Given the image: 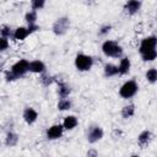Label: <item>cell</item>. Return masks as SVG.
Returning a JSON list of instances; mask_svg holds the SVG:
<instances>
[{
  "label": "cell",
  "mask_w": 157,
  "mask_h": 157,
  "mask_svg": "<svg viewBox=\"0 0 157 157\" xmlns=\"http://www.w3.org/2000/svg\"><path fill=\"white\" fill-rule=\"evenodd\" d=\"M102 52L105 56L109 58H120L123 55V48L119 43L114 40H104L102 44Z\"/></svg>",
  "instance_id": "obj_1"
},
{
  "label": "cell",
  "mask_w": 157,
  "mask_h": 157,
  "mask_svg": "<svg viewBox=\"0 0 157 157\" xmlns=\"http://www.w3.org/2000/svg\"><path fill=\"white\" fill-rule=\"evenodd\" d=\"M156 47H157L156 36H148V37L144 38L140 43V47H139V53H140L141 58L147 55V54H151V53H157Z\"/></svg>",
  "instance_id": "obj_2"
},
{
  "label": "cell",
  "mask_w": 157,
  "mask_h": 157,
  "mask_svg": "<svg viewBox=\"0 0 157 157\" xmlns=\"http://www.w3.org/2000/svg\"><path fill=\"white\" fill-rule=\"evenodd\" d=\"M139 91V85L135 80H129L126 82H124L120 88H119V94L121 98L124 99H128V98H131L134 97Z\"/></svg>",
  "instance_id": "obj_3"
},
{
  "label": "cell",
  "mask_w": 157,
  "mask_h": 157,
  "mask_svg": "<svg viewBox=\"0 0 157 157\" xmlns=\"http://www.w3.org/2000/svg\"><path fill=\"white\" fill-rule=\"evenodd\" d=\"M93 66V59L91 55L80 53L75 58V67L78 71H88Z\"/></svg>",
  "instance_id": "obj_4"
},
{
  "label": "cell",
  "mask_w": 157,
  "mask_h": 157,
  "mask_svg": "<svg viewBox=\"0 0 157 157\" xmlns=\"http://www.w3.org/2000/svg\"><path fill=\"white\" fill-rule=\"evenodd\" d=\"M70 28V18L66 17V16H63V17H59L55 20V22L53 23V33L56 34V36H64Z\"/></svg>",
  "instance_id": "obj_5"
},
{
  "label": "cell",
  "mask_w": 157,
  "mask_h": 157,
  "mask_svg": "<svg viewBox=\"0 0 157 157\" xmlns=\"http://www.w3.org/2000/svg\"><path fill=\"white\" fill-rule=\"evenodd\" d=\"M28 65H29V61L26 60V59H20L17 60L10 69V71L13 74V76L16 78H20L22 76H25L27 72H28Z\"/></svg>",
  "instance_id": "obj_6"
},
{
  "label": "cell",
  "mask_w": 157,
  "mask_h": 157,
  "mask_svg": "<svg viewBox=\"0 0 157 157\" xmlns=\"http://www.w3.org/2000/svg\"><path fill=\"white\" fill-rule=\"evenodd\" d=\"M104 132H103V129L98 125H91L87 130V141L90 144H96L98 142L99 140H102Z\"/></svg>",
  "instance_id": "obj_7"
},
{
  "label": "cell",
  "mask_w": 157,
  "mask_h": 157,
  "mask_svg": "<svg viewBox=\"0 0 157 157\" xmlns=\"http://www.w3.org/2000/svg\"><path fill=\"white\" fill-rule=\"evenodd\" d=\"M64 134V128L61 124H54L52 126H49L47 129V139L48 140H56V139H60Z\"/></svg>",
  "instance_id": "obj_8"
},
{
  "label": "cell",
  "mask_w": 157,
  "mask_h": 157,
  "mask_svg": "<svg viewBox=\"0 0 157 157\" xmlns=\"http://www.w3.org/2000/svg\"><path fill=\"white\" fill-rule=\"evenodd\" d=\"M22 117H23V120H25L28 125H32V124H34V123L37 121V119H38V112H37L34 108H32V107H27V108H25Z\"/></svg>",
  "instance_id": "obj_9"
},
{
  "label": "cell",
  "mask_w": 157,
  "mask_h": 157,
  "mask_svg": "<svg viewBox=\"0 0 157 157\" xmlns=\"http://www.w3.org/2000/svg\"><path fill=\"white\" fill-rule=\"evenodd\" d=\"M28 71L29 72H33V74L42 75V74L45 72V64L42 60H32V61H29Z\"/></svg>",
  "instance_id": "obj_10"
},
{
  "label": "cell",
  "mask_w": 157,
  "mask_h": 157,
  "mask_svg": "<svg viewBox=\"0 0 157 157\" xmlns=\"http://www.w3.org/2000/svg\"><path fill=\"white\" fill-rule=\"evenodd\" d=\"M142 2L141 1H137V0H130V1H126L124 4V10L128 15H135L140 7H141Z\"/></svg>",
  "instance_id": "obj_11"
},
{
  "label": "cell",
  "mask_w": 157,
  "mask_h": 157,
  "mask_svg": "<svg viewBox=\"0 0 157 157\" xmlns=\"http://www.w3.org/2000/svg\"><path fill=\"white\" fill-rule=\"evenodd\" d=\"M151 140H152V132L150 130H144L137 136V144L141 147H146L151 142Z\"/></svg>",
  "instance_id": "obj_12"
},
{
  "label": "cell",
  "mask_w": 157,
  "mask_h": 157,
  "mask_svg": "<svg viewBox=\"0 0 157 157\" xmlns=\"http://www.w3.org/2000/svg\"><path fill=\"white\" fill-rule=\"evenodd\" d=\"M130 67H131V61H130V59H129L128 56H124V58L120 60L119 65H118V74H119V75H126V74H129Z\"/></svg>",
  "instance_id": "obj_13"
},
{
  "label": "cell",
  "mask_w": 157,
  "mask_h": 157,
  "mask_svg": "<svg viewBox=\"0 0 157 157\" xmlns=\"http://www.w3.org/2000/svg\"><path fill=\"white\" fill-rule=\"evenodd\" d=\"M77 124H78V120L75 115H67L64 118V121L61 125H63L64 130H72L77 126Z\"/></svg>",
  "instance_id": "obj_14"
},
{
  "label": "cell",
  "mask_w": 157,
  "mask_h": 157,
  "mask_svg": "<svg viewBox=\"0 0 157 157\" xmlns=\"http://www.w3.org/2000/svg\"><path fill=\"white\" fill-rule=\"evenodd\" d=\"M70 93H71L70 86L64 81H58V94H59V97L61 99L63 98H67Z\"/></svg>",
  "instance_id": "obj_15"
},
{
  "label": "cell",
  "mask_w": 157,
  "mask_h": 157,
  "mask_svg": "<svg viewBox=\"0 0 157 157\" xmlns=\"http://www.w3.org/2000/svg\"><path fill=\"white\" fill-rule=\"evenodd\" d=\"M28 36H29V33H28L27 27H17V28L13 31L12 38H13L15 40H25Z\"/></svg>",
  "instance_id": "obj_16"
},
{
  "label": "cell",
  "mask_w": 157,
  "mask_h": 157,
  "mask_svg": "<svg viewBox=\"0 0 157 157\" xmlns=\"http://www.w3.org/2000/svg\"><path fill=\"white\" fill-rule=\"evenodd\" d=\"M103 72L105 77H113L118 75V66L112 64V63H107L103 67Z\"/></svg>",
  "instance_id": "obj_17"
},
{
  "label": "cell",
  "mask_w": 157,
  "mask_h": 157,
  "mask_svg": "<svg viewBox=\"0 0 157 157\" xmlns=\"http://www.w3.org/2000/svg\"><path fill=\"white\" fill-rule=\"evenodd\" d=\"M5 144H6V146H9V147L16 146V145L18 144V135H17L16 132H13V131H9V132L6 134Z\"/></svg>",
  "instance_id": "obj_18"
},
{
  "label": "cell",
  "mask_w": 157,
  "mask_h": 157,
  "mask_svg": "<svg viewBox=\"0 0 157 157\" xmlns=\"http://www.w3.org/2000/svg\"><path fill=\"white\" fill-rule=\"evenodd\" d=\"M135 114V105L132 103L130 104H126L121 108V117L124 119H128V118H131L132 115Z\"/></svg>",
  "instance_id": "obj_19"
},
{
  "label": "cell",
  "mask_w": 157,
  "mask_h": 157,
  "mask_svg": "<svg viewBox=\"0 0 157 157\" xmlns=\"http://www.w3.org/2000/svg\"><path fill=\"white\" fill-rule=\"evenodd\" d=\"M145 76H146V80H147L150 83H156V81H157V70H156V67L148 69V70L146 71Z\"/></svg>",
  "instance_id": "obj_20"
},
{
  "label": "cell",
  "mask_w": 157,
  "mask_h": 157,
  "mask_svg": "<svg viewBox=\"0 0 157 157\" xmlns=\"http://www.w3.org/2000/svg\"><path fill=\"white\" fill-rule=\"evenodd\" d=\"M39 80H40V82H42V85H43L44 87H48V86H50L54 81H56V78H55L54 76L48 75V74H42Z\"/></svg>",
  "instance_id": "obj_21"
},
{
  "label": "cell",
  "mask_w": 157,
  "mask_h": 157,
  "mask_svg": "<svg viewBox=\"0 0 157 157\" xmlns=\"http://www.w3.org/2000/svg\"><path fill=\"white\" fill-rule=\"evenodd\" d=\"M12 34H13V31L11 29V27L9 25H2L0 27V37L7 39V38L12 37Z\"/></svg>",
  "instance_id": "obj_22"
},
{
  "label": "cell",
  "mask_w": 157,
  "mask_h": 157,
  "mask_svg": "<svg viewBox=\"0 0 157 157\" xmlns=\"http://www.w3.org/2000/svg\"><path fill=\"white\" fill-rule=\"evenodd\" d=\"M71 101L70 99H67V98H63V99H60L59 102H58V109L59 110H61V112H64V110H69L70 108H71Z\"/></svg>",
  "instance_id": "obj_23"
},
{
  "label": "cell",
  "mask_w": 157,
  "mask_h": 157,
  "mask_svg": "<svg viewBox=\"0 0 157 157\" xmlns=\"http://www.w3.org/2000/svg\"><path fill=\"white\" fill-rule=\"evenodd\" d=\"M25 21L27 22V25H34L37 21V12L36 11H28L25 15Z\"/></svg>",
  "instance_id": "obj_24"
},
{
  "label": "cell",
  "mask_w": 157,
  "mask_h": 157,
  "mask_svg": "<svg viewBox=\"0 0 157 157\" xmlns=\"http://www.w3.org/2000/svg\"><path fill=\"white\" fill-rule=\"evenodd\" d=\"M45 5V1L44 0H32L31 2V7H32V11H38V10H42Z\"/></svg>",
  "instance_id": "obj_25"
},
{
  "label": "cell",
  "mask_w": 157,
  "mask_h": 157,
  "mask_svg": "<svg viewBox=\"0 0 157 157\" xmlns=\"http://www.w3.org/2000/svg\"><path fill=\"white\" fill-rule=\"evenodd\" d=\"M110 29H112V26H110V25H103V26L99 27L98 34H99V36H107V34L110 32Z\"/></svg>",
  "instance_id": "obj_26"
},
{
  "label": "cell",
  "mask_w": 157,
  "mask_h": 157,
  "mask_svg": "<svg viewBox=\"0 0 157 157\" xmlns=\"http://www.w3.org/2000/svg\"><path fill=\"white\" fill-rule=\"evenodd\" d=\"M7 48H9V40L2 38V37H0V53L5 52Z\"/></svg>",
  "instance_id": "obj_27"
},
{
  "label": "cell",
  "mask_w": 157,
  "mask_h": 157,
  "mask_svg": "<svg viewBox=\"0 0 157 157\" xmlns=\"http://www.w3.org/2000/svg\"><path fill=\"white\" fill-rule=\"evenodd\" d=\"M27 29H28V33H29V34H32V33H34V32L39 31V29H40V27H39L37 23H34V25H28V26H27Z\"/></svg>",
  "instance_id": "obj_28"
},
{
  "label": "cell",
  "mask_w": 157,
  "mask_h": 157,
  "mask_svg": "<svg viewBox=\"0 0 157 157\" xmlns=\"http://www.w3.org/2000/svg\"><path fill=\"white\" fill-rule=\"evenodd\" d=\"M5 80L7 81V82H12V81H16L17 78L13 76V74L9 70V71H6V74H5Z\"/></svg>",
  "instance_id": "obj_29"
},
{
  "label": "cell",
  "mask_w": 157,
  "mask_h": 157,
  "mask_svg": "<svg viewBox=\"0 0 157 157\" xmlns=\"http://www.w3.org/2000/svg\"><path fill=\"white\" fill-rule=\"evenodd\" d=\"M86 157H98V151L96 148H90L86 153Z\"/></svg>",
  "instance_id": "obj_30"
},
{
  "label": "cell",
  "mask_w": 157,
  "mask_h": 157,
  "mask_svg": "<svg viewBox=\"0 0 157 157\" xmlns=\"http://www.w3.org/2000/svg\"><path fill=\"white\" fill-rule=\"evenodd\" d=\"M131 157H140V156H137V155H132Z\"/></svg>",
  "instance_id": "obj_31"
},
{
  "label": "cell",
  "mask_w": 157,
  "mask_h": 157,
  "mask_svg": "<svg viewBox=\"0 0 157 157\" xmlns=\"http://www.w3.org/2000/svg\"><path fill=\"white\" fill-rule=\"evenodd\" d=\"M0 72H1V67H0Z\"/></svg>",
  "instance_id": "obj_32"
}]
</instances>
